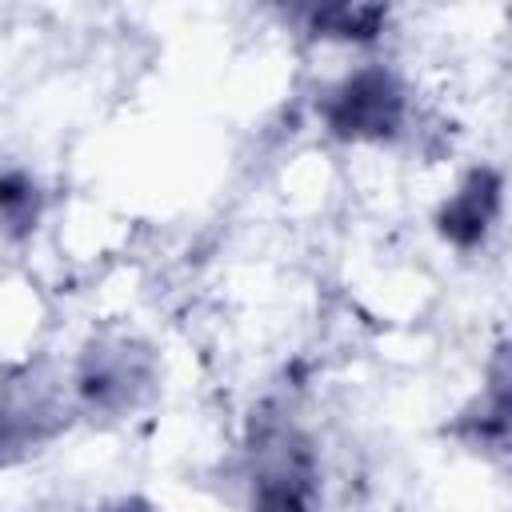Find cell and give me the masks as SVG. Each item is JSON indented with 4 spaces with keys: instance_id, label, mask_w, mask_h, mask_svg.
<instances>
[{
    "instance_id": "6da1fadb",
    "label": "cell",
    "mask_w": 512,
    "mask_h": 512,
    "mask_svg": "<svg viewBox=\"0 0 512 512\" xmlns=\"http://www.w3.org/2000/svg\"><path fill=\"white\" fill-rule=\"evenodd\" d=\"M396 112H400V96L392 80L380 72H364L336 96L332 124L340 132H388L396 124Z\"/></svg>"
},
{
    "instance_id": "7a4b0ae2",
    "label": "cell",
    "mask_w": 512,
    "mask_h": 512,
    "mask_svg": "<svg viewBox=\"0 0 512 512\" xmlns=\"http://www.w3.org/2000/svg\"><path fill=\"white\" fill-rule=\"evenodd\" d=\"M492 208H496V180H492L488 172H480V176H472V184L448 204V212H444V232H448L452 240H460V244H472V240L484 232Z\"/></svg>"
}]
</instances>
